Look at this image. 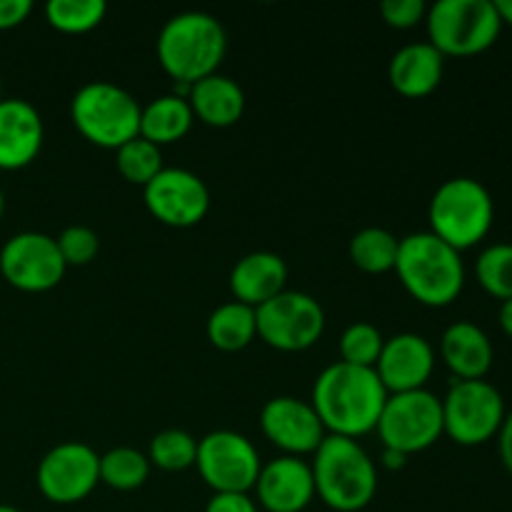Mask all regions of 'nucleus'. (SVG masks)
Listing matches in <instances>:
<instances>
[{"mask_svg": "<svg viewBox=\"0 0 512 512\" xmlns=\"http://www.w3.org/2000/svg\"><path fill=\"white\" fill-rule=\"evenodd\" d=\"M195 468L215 493H250L258 483L263 463L245 435L233 430H215L198 440Z\"/></svg>", "mask_w": 512, "mask_h": 512, "instance_id": "9b49d317", "label": "nucleus"}, {"mask_svg": "<svg viewBox=\"0 0 512 512\" xmlns=\"http://www.w3.org/2000/svg\"><path fill=\"white\" fill-rule=\"evenodd\" d=\"M65 260L55 238L45 233H18L0 250V273L23 293H48L63 280Z\"/></svg>", "mask_w": 512, "mask_h": 512, "instance_id": "ddd939ff", "label": "nucleus"}, {"mask_svg": "<svg viewBox=\"0 0 512 512\" xmlns=\"http://www.w3.org/2000/svg\"><path fill=\"white\" fill-rule=\"evenodd\" d=\"M500 328H503V333L508 335V338H512V298L505 300L503 305H500Z\"/></svg>", "mask_w": 512, "mask_h": 512, "instance_id": "4c0bfd02", "label": "nucleus"}, {"mask_svg": "<svg viewBox=\"0 0 512 512\" xmlns=\"http://www.w3.org/2000/svg\"><path fill=\"white\" fill-rule=\"evenodd\" d=\"M445 58L430 43H410L390 58L388 80L403 98H425L440 85Z\"/></svg>", "mask_w": 512, "mask_h": 512, "instance_id": "412c9836", "label": "nucleus"}, {"mask_svg": "<svg viewBox=\"0 0 512 512\" xmlns=\"http://www.w3.org/2000/svg\"><path fill=\"white\" fill-rule=\"evenodd\" d=\"M495 10H498L503 25H512V0H495Z\"/></svg>", "mask_w": 512, "mask_h": 512, "instance_id": "58836bf2", "label": "nucleus"}, {"mask_svg": "<svg viewBox=\"0 0 512 512\" xmlns=\"http://www.w3.org/2000/svg\"><path fill=\"white\" fill-rule=\"evenodd\" d=\"M383 463H385V468L400 470V468H405V463H408V455L398 453V450H388V448H385L383 450Z\"/></svg>", "mask_w": 512, "mask_h": 512, "instance_id": "e433bc0d", "label": "nucleus"}, {"mask_svg": "<svg viewBox=\"0 0 512 512\" xmlns=\"http://www.w3.org/2000/svg\"><path fill=\"white\" fill-rule=\"evenodd\" d=\"M205 512H258V508L248 493H215Z\"/></svg>", "mask_w": 512, "mask_h": 512, "instance_id": "72a5a7b5", "label": "nucleus"}, {"mask_svg": "<svg viewBox=\"0 0 512 512\" xmlns=\"http://www.w3.org/2000/svg\"><path fill=\"white\" fill-rule=\"evenodd\" d=\"M385 400L388 390L373 368L333 363L315 380L310 405L330 435L355 440L378 428Z\"/></svg>", "mask_w": 512, "mask_h": 512, "instance_id": "f257e3e1", "label": "nucleus"}, {"mask_svg": "<svg viewBox=\"0 0 512 512\" xmlns=\"http://www.w3.org/2000/svg\"><path fill=\"white\" fill-rule=\"evenodd\" d=\"M315 495L335 512H358L378 493V470L358 440L325 435L315 450Z\"/></svg>", "mask_w": 512, "mask_h": 512, "instance_id": "20e7f679", "label": "nucleus"}, {"mask_svg": "<svg viewBox=\"0 0 512 512\" xmlns=\"http://www.w3.org/2000/svg\"><path fill=\"white\" fill-rule=\"evenodd\" d=\"M400 238L385 228H363L350 238V260L370 275H383L395 268Z\"/></svg>", "mask_w": 512, "mask_h": 512, "instance_id": "393cba45", "label": "nucleus"}, {"mask_svg": "<svg viewBox=\"0 0 512 512\" xmlns=\"http://www.w3.org/2000/svg\"><path fill=\"white\" fill-rule=\"evenodd\" d=\"M193 110L185 98L175 93L160 95L153 103L140 110V138L150 140L153 145H170L183 140L193 128Z\"/></svg>", "mask_w": 512, "mask_h": 512, "instance_id": "5701e85b", "label": "nucleus"}, {"mask_svg": "<svg viewBox=\"0 0 512 512\" xmlns=\"http://www.w3.org/2000/svg\"><path fill=\"white\" fill-rule=\"evenodd\" d=\"M505 415L503 395L488 380H455L443 398L445 435L465 448L498 438Z\"/></svg>", "mask_w": 512, "mask_h": 512, "instance_id": "1a4fd4ad", "label": "nucleus"}, {"mask_svg": "<svg viewBox=\"0 0 512 512\" xmlns=\"http://www.w3.org/2000/svg\"><path fill=\"white\" fill-rule=\"evenodd\" d=\"M383 335L370 323H353L340 335V363L355 365V368H373L378 365L383 353Z\"/></svg>", "mask_w": 512, "mask_h": 512, "instance_id": "7c9ffc66", "label": "nucleus"}, {"mask_svg": "<svg viewBox=\"0 0 512 512\" xmlns=\"http://www.w3.org/2000/svg\"><path fill=\"white\" fill-rule=\"evenodd\" d=\"M428 43L443 58H470L493 48L503 30L495 0H438L425 15Z\"/></svg>", "mask_w": 512, "mask_h": 512, "instance_id": "0eeeda50", "label": "nucleus"}, {"mask_svg": "<svg viewBox=\"0 0 512 512\" xmlns=\"http://www.w3.org/2000/svg\"><path fill=\"white\" fill-rule=\"evenodd\" d=\"M255 328L265 345L283 353H300L320 340L325 313L318 300L300 290H283L255 308Z\"/></svg>", "mask_w": 512, "mask_h": 512, "instance_id": "9d476101", "label": "nucleus"}, {"mask_svg": "<svg viewBox=\"0 0 512 512\" xmlns=\"http://www.w3.org/2000/svg\"><path fill=\"white\" fill-rule=\"evenodd\" d=\"M188 103L200 123L210 128H230L243 118L245 93L233 78L215 73L193 83Z\"/></svg>", "mask_w": 512, "mask_h": 512, "instance_id": "4be33fe9", "label": "nucleus"}, {"mask_svg": "<svg viewBox=\"0 0 512 512\" xmlns=\"http://www.w3.org/2000/svg\"><path fill=\"white\" fill-rule=\"evenodd\" d=\"M0 512H20V510L13 508V505H0Z\"/></svg>", "mask_w": 512, "mask_h": 512, "instance_id": "a19ab883", "label": "nucleus"}, {"mask_svg": "<svg viewBox=\"0 0 512 512\" xmlns=\"http://www.w3.org/2000/svg\"><path fill=\"white\" fill-rule=\"evenodd\" d=\"M43 140V118L28 100H0V170H20L33 163Z\"/></svg>", "mask_w": 512, "mask_h": 512, "instance_id": "a211bd4d", "label": "nucleus"}, {"mask_svg": "<svg viewBox=\"0 0 512 512\" xmlns=\"http://www.w3.org/2000/svg\"><path fill=\"white\" fill-rule=\"evenodd\" d=\"M55 243H58V250L60 255H63L65 265H75V268L88 265L90 260H95V255H98L100 250L98 233L90 230L88 225H70V228H65L63 233L55 238Z\"/></svg>", "mask_w": 512, "mask_h": 512, "instance_id": "2f4dec72", "label": "nucleus"}, {"mask_svg": "<svg viewBox=\"0 0 512 512\" xmlns=\"http://www.w3.org/2000/svg\"><path fill=\"white\" fill-rule=\"evenodd\" d=\"M285 283H288V265L280 255L268 253V250L240 258L230 273V290L235 300L250 308H260L283 293Z\"/></svg>", "mask_w": 512, "mask_h": 512, "instance_id": "aec40b11", "label": "nucleus"}, {"mask_svg": "<svg viewBox=\"0 0 512 512\" xmlns=\"http://www.w3.org/2000/svg\"><path fill=\"white\" fill-rule=\"evenodd\" d=\"M393 270L403 288L428 308L455 303L465 288V265L460 253L430 230L400 238Z\"/></svg>", "mask_w": 512, "mask_h": 512, "instance_id": "7ed1b4c3", "label": "nucleus"}, {"mask_svg": "<svg viewBox=\"0 0 512 512\" xmlns=\"http://www.w3.org/2000/svg\"><path fill=\"white\" fill-rule=\"evenodd\" d=\"M255 493L268 512H303L315 498L313 468L293 455L270 460L260 468Z\"/></svg>", "mask_w": 512, "mask_h": 512, "instance_id": "f3484780", "label": "nucleus"}, {"mask_svg": "<svg viewBox=\"0 0 512 512\" xmlns=\"http://www.w3.org/2000/svg\"><path fill=\"white\" fill-rule=\"evenodd\" d=\"M380 15H383V20L390 28L408 30L415 28L420 20H425L428 8H425L423 0H385L380 5Z\"/></svg>", "mask_w": 512, "mask_h": 512, "instance_id": "473e14b6", "label": "nucleus"}, {"mask_svg": "<svg viewBox=\"0 0 512 512\" xmlns=\"http://www.w3.org/2000/svg\"><path fill=\"white\" fill-rule=\"evenodd\" d=\"M108 5L103 0H50L45 5V20L55 30L68 35L88 33L103 23Z\"/></svg>", "mask_w": 512, "mask_h": 512, "instance_id": "bb28decb", "label": "nucleus"}, {"mask_svg": "<svg viewBox=\"0 0 512 512\" xmlns=\"http://www.w3.org/2000/svg\"><path fill=\"white\" fill-rule=\"evenodd\" d=\"M498 448H500V460H503V465L512 475V413L505 415V423L498 433Z\"/></svg>", "mask_w": 512, "mask_h": 512, "instance_id": "c9c22d12", "label": "nucleus"}, {"mask_svg": "<svg viewBox=\"0 0 512 512\" xmlns=\"http://www.w3.org/2000/svg\"><path fill=\"white\" fill-rule=\"evenodd\" d=\"M375 430L388 450L403 455L423 453L445 433L443 400L425 388L388 395Z\"/></svg>", "mask_w": 512, "mask_h": 512, "instance_id": "6e6552de", "label": "nucleus"}, {"mask_svg": "<svg viewBox=\"0 0 512 512\" xmlns=\"http://www.w3.org/2000/svg\"><path fill=\"white\" fill-rule=\"evenodd\" d=\"M205 330H208V340L213 343V348L223 350V353H238L258 338L255 308L238 303V300L220 305L210 313Z\"/></svg>", "mask_w": 512, "mask_h": 512, "instance_id": "b1692460", "label": "nucleus"}, {"mask_svg": "<svg viewBox=\"0 0 512 512\" xmlns=\"http://www.w3.org/2000/svg\"><path fill=\"white\" fill-rule=\"evenodd\" d=\"M435 370L433 345L415 333H400L385 340L375 373L388 395L423 390Z\"/></svg>", "mask_w": 512, "mask_h": 512, "instance_id": "dca6fc26", "label": "nucleus"}, {"mask_svg": "<svg viewBox=\"0 0 512 512\" xmlns=\"http://www.w3.org/2000/svg\"><path fill=\"white\" fill-rule=\"evenodd\" d=\"M195 455H198V440L185 430H163L150 440V465L165 470V473H180V470L193 468Z\"/></svg>", "mask_w": 512, "mask_h": 512, "instance_id": "c85d7f7f", "label": "nucleus"}, {"mask_svg": "<svg viewBox=\"0 0 512 512\" xmlns=\"http://www.w3.org/2000/svg\"><path fill=\"white\" fill-rule=\"evenodd\" d=\"M3 213H5V195L3 190H0V220H3Z\"/></svg>", "mask_w": 512, "mask_h": 512, "instance_id": "ea45409f", "label": "nucleus"}, {"mask_svg": "<svg viewBox=\"0 0 512 512\" xmlns=\"http://www.w3.org/2000/svg\"><path fill=\"white\" fill-rule=\"evenodd\" d=\"M145 208L170 228H193L208 215L210 190L185 168H163L143 188Z\"/></svg>", "mask_w": 512, "mask_h": 512, "instance_id": "4468645a", "label": "nucleus"}, {"mask_svg": "<svg viewBox=\"0 0 512 512\" xmlns=\"http://www.w3.org/2000/svg\"><path fill=\"white\" fill-rule=\"evenodd\" d=\"M228 50V35L220 20L210 13L188 10L163 25L155 53L160 65L175 83L193 85L218 73Z\"/></svg>", "mask_w": 512, "mask_h": 512, "instance_id": "f03ea898", "label": "nucleus"}, {"mask_svg": "<svg viewBox=\"0 0 512 512\" xmlns=\"http://www.w3.org/2000/svg\"><path fill=\"white\" fill-rule=\"evenodd\" d=\"M0 100H3V98H0Z\"/></svg>", "mask_w": 512, "mask_h": 512, "instance_id": "79ce46f5", "label": "nucleus"}, {"mask_svg": "<svg viewBox=\"0 0 512 512\" xmlns=\"http://www.w3.org/2000/svg\"><path fill=\"white\" fill-rule=\"evenodd\" d=\"M475 278L480 288L498 300L512 298V243L488 245L475 260Z\"/></svg>", "mask_w": 512, "mask_h": 512, "instance_id": "cd10ccee", "label": "nucleus"}, {"mask_svg": "<svg viewBox=\"0 0 512 512\" xmlns=\"http://www.w3.org/2000/svg\"><path fill=\"white\" fill-rule=\"evenodd\" d=\"M35 483L45 500L73 505L88 498L100 483V455L85 443H60L43 455Z\"/></svg>", "mask_w": 512, "mask_h": 512, "instance_id": "f8f14e48", "label": "nucleus"}, {"mask_svg": "<svg viewBox=\"0 0 512 512\" xmlns=\"http://www.w3.org/2000/svg\"><path fill=\"white\" fill-rule=\"evenodd\" d=\"M260 430L275 448L293 458L313 455L325 440V428L313 405L290 395H280L263 405Z\"/></svg>", "mask_w": 512, "mask_h": 512, "instance_id": "2eb2a0df", "label": "nucleus"}, {"mask_svg": "<svg viewBox=\"0 0 512 512\" xmlns=\"http://www.w3.org/2000/svg\"><path fill=\"white\" fill-rule=\"evenodd\" d=\"M428 218L430 233L463 253L488 238L495 220L493 195L475 178H450L435 190Z\"/></svg>", "mask_w": 512, "mask_h": 512, "instance_id": "39448f33", "label": "nucleus"}, {"mask_svg": "<svg viewBox=\"0 0 512 512\" xmlns=\"http://www.w3.org/2000/svg\"><path fill=\"white\" fill-rule=\"evenodd\" d=\"M150 475V460L135 448H115L100 455V483L113 490H138Z\"/></svg>", "mask_w": 512, "mask_h": 512, "instance_id": "a878e982", "label": "nucleus"}, {"mask_svg": "<svg viewBox=\"0 0 512 512\" xmlns=\"http://www.w3.org/2000/svg\"><path fill=\"white\" fill-rule=\"evenodd\" d=\"M115 165L128 183L145 188L163 170V153H160L158 145L138 135V138L128 140L115 150Z\"/></svg>", "mask_w": 512, "mask_h": 512, "instance_id": "c756f323", "label": "nucleus"}, {"mask_svg": "<svg viewBox=\"0 0 512 512\" xmlns=\"http://www.w3.org/2000/svg\"><path fill=\"white\" fill-rule=\"evenodd\" d=\"M440 355L458 380H485L495 360L488 333L470 320H458L445 330Z\"/></svg>", "mask_w": 512, "mask_h": 512, "instance_id": "6ab92c4d", "label": "nucleus"}, {"mask_svg": "<svg viewBox=\"0 0 512 512\" xmlns=\"http://www.w3.org/2000/svg\"><path fill=\"white\" fill-rule=\"evenodd\" d=\"M33 13L30 0H0V30L18 28Z\"/></svg>", "mask_w": 512, "mask_h": 512, "instance_id": "f704fd0d", "label": "nucleus"}, {"mask_svg": "<svg viewBox=\"0 0 512 512\" xmlns=\"http://www.w3.org/2000/svg\"><path fill=\"white\" fill-rule=\"evenodd\" d=\"M140 105L133 95L108 80L83 85L70 100L75 130L98 148L118 150L140 135Z\"/></svg>", "mask_w": 512, "mask_h": 512, "instance_id": "423d86ee", "label": "nucleus"}]
</instances>
